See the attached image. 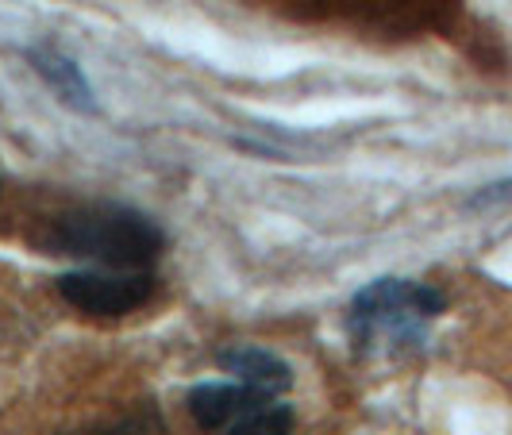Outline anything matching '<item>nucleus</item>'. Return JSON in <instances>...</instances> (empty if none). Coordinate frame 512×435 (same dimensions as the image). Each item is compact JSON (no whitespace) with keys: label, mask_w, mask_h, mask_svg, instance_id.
<instances>
[{"label":"nucleus","mask_w":512,"mask_h":435,"mask_svg":"<svg viewBox=\"0 0 512 435\" xmlns=\"http://www.w3.org/2000/svg\"><path fill=\"white\" fill-rule=\"evenodd\" d=\"M166 235L151 216L124 205H89L66 212L51 235L54 255L93 270H147L162 255Z\"/></svg>","instance_id":"f257e3e1"},{"label":"nucleus","mask_w":512,"mask_h":435,"mask_svg":"<svg viewBox=\"0 0 512 435\" xmlns=\"http://www.w3.org/2000/svg\"><path fill=\"white\" fill-rule=\"evenodd\" d=\"M447 308L436 285L409 278H378L355 293L347 308V332L366 355H401L428 339V324Z\"/></svg>","instance_id":"f03ea898"},{"label":"nucleus","mask_w":512,"mask_h":435,"mask_svg":"<svg viewBox=\"0 0 512 435\" xmlns=\"http://www.w3.org/2000/svg\"><path fill=\"white\" fill-rule=\"evenodd\" d=\"M58 293L93 316H128L154 293L147 270H70L58 278Z\"/></svg>","instance_id":"7ed1b4c3"},{"label":"nucleus","mask_w":512,"mask_h":435,"mask_svg":"<svg viewBox=\"0 0 512 435\" xmlns=\"http://www.w3.org/2000/svg\"><path fill=\"white\" fill-rule=\"evenodd\" d=\"M220 366H224V374H231L239 385L255 389L262 397H274V393L293 385L289 362L278 359L266 347H251V343H235L228 351H220Z\"/></svg>","instance_id":"20e7f679"},{"label":"nucleus","mask_w":512,"mask_h":435,"mask_svg":"<svg viewBox=\"0 0 512 435\" xmlns=\"http://www.w3.org/2000/svg\"><path fill=\"white\" fill-rule=\"evenodd\" d=\"M258 397L262 393H255V389H247V385L239 382H205L189 393V412H193L201 432L220 435L247 405H255Z\"/></svg>","instance_id":"39448f33"},{"label":"nucleus","mask_w":512,"mask_h":435,"mask_svg":"<svg viewBox=\"0 0 512 435\" xmlns=\"http://www.w3.org/2000/svg\"><path fill=\"white\" fill-rule=\"evenodd\" d=\"M27 62L35 66V74L51 85V93H58V101H66L77 112H93L97 108L93 89H89V81H85L74 58H66L62 51H51V47H31Z\"/></svg>","instance_id":"423d86ee"},{"label":"nucleus","mask_w":512,"mask_h":435,"mask_svg":"<svg viewBox=\"0 0 512 435\" xmlns=\"http://www.w3.org/2000/svg\"><path fill=\"white\" fill-rule=\"evenodd\" d=\"M220 435H293V409L278 405L274 397H258Z\"/></svg>","instance_id":"0eeeda50"},{"label":"nucleus","mask_w":512,"mask_h":435,"mask_svg":"<svg viewBox=\"0 0 512 435\" xmlns=\"http://www.w3.org/2000/svg\"><path fill=\"white\" fill-rule=\"evenodd\" d=\"M66 435H166V424L154 409H131L120 416H108V420H93V424Z\"/></svg>","instance_id":"6e6552de"},{"label":"nucleus","mask_w":512,"mask_h":435,"mask_svg":"<svg viewBox=\"0 0 512 435\" xmlns=\"http://www.w3.org/2000/svg\"><path fill=\"white\" fill-rule=\"evenodd\" d=\"M493 189H497V193H501V189H512V181H505V185H493Z\"/></svg>","instance_id":"1a4fd4ad"}]
</instances>
